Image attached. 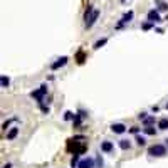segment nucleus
I'll use <instances>...</instances> for the list:
<instances>
[{"label":"nucleus","mask_w":168,"mask_h":168,"mask_svg":"<svg viewBox=\"0 0 168 168\" xmlns=\"http://www.w3.org/2000/svg\"><path fill=\"white\" fill-rule=\"evenodd\" d=\"M98 17H99V10H98V9H93V5H89V7H88V10H86V14H84L86 27H88V29H91V27L96 24Z\"/></svg>","instance_id":"nucleus-1"},{"label":"nucleus","mask_w":168,"mask_h":168,"mask_svg":"<svg viewBox=\"0 0 168 168\" xmlns=\"http://www.w3.org/2000/svg\"><path fill=\"white\" fill-rule=\"evenodd\" d=\"M76 140H77V138H74V140H69L67 141V151L83 155V153L88 150V145H86L84 141H76Z\"/></svg>","instance_id":"nucleus-2"},{"label":"nucleus","mask_w":168,"mask_h":168,"mask_svg":"<svg viewBox=\"0 0 168 168\" xmlns=\"http://www.w3.org/2000/svg\"><path fill=\"white\" fill-rule=\"evenodd\" d=\"M148 155H151V156H163V155H167V148L163 145H153V146L148 148Z\"/></svg>","instance_id":"nucleus-3"},{"label":"nucleus","mask_w":168,"mask_h":168,"mask_svg":"<svg viewBox=\"0 0 168 168\" xmlns=\"http://www.w3.org/2000/svg\"><path fill=\"white\" fill-rule=\"evenodd\" d=\"M46 94H47V86H46V84H42L37 91H32L30 93V96L34 98V99H37L39 103H42V99H44V96Z\"/></svg>","instance_id":"nucleus-4"},{"label":"nucleus","mask_w":168,"mask_h":168,"mask_svg":"<svg viewBox=\"0 0 168 168\" xmlns=\"http://www.w3.org/2000/svg\"><path fill=\"white\" fill-rule=\"evenodd\" d=\"M133 15H135V14H133V10H128V12L125 14V15L121 17V20L118 22V25H116V29H121V27H123V25H126L128 22H131Z\"/></svg>","instance_id":"nucleus-5"},{"label":"nucleus","mask_w":168,"mask_h":168,"mask_svg":"<svg viewBox=\"0 0 168 168\" xmlns=\"http://www.w3.org/2000/svg\"><path fill=\"white\" fill-rule=\"evenodd\" d=\"M66 64H67V57H66V56H62V57H59L56 62L51 64V69H52V71H57L59 67H62V66H66Z\"/></svg>","instance_id":"nucleus-6"},{"label":"nucleus","mask_w":168,"mask_h":168,"mask_svg":"<svg viewBox=\"0 0 168 168\" xmlns=\"http://www.w3.org/2000/svg\"><path fill=\"white\" fill-rule=\"evenodd\" d=\"M146 19L150 22H155V24H158V22H161V17H160V14H158V10H150L148 12V15H146Z\"/></svg>","instance_id":"nucleus-7"},{"label":"nucleus","mask_w":168,"mask_h":168,"mask_svg":"<svg viewBox=\"0 0 168 168\" xmlns=\"http://www.w3.org/2000/svg\"><path fill=\"white\" fill-rule=\"evenodd\" d=\"M111 131L116 133V135H123V133L126 131V126L121 125V123H114V125L111 126Z\"/></svg>","instance_id":"nucleus-8"},{"label":"nucleus","mask_w":168,"mask_h":168,"mask_svg":"<svg viewBox=\"0 0 168 168\" xmlns=\"http://www.w3.org/2000/svg\"><path fill=\"white\" fill-rule=\"evenodd\" d=\"M93 165H94L93 158H84V160H81V161H79L77 168H93Z\"/></svg>","instance_id":"nucleus-9"},{"label":"nucleus","mask_w":168,"mask_h":168,"mask_svg":"<svg viewBox=\"0 0 168 168\" xmlns=\"http://www.w3.org/2000/svg\"><path fill=\"white\" fill-rule=\"evenodd\" d=\"M101 150H103L104 153L113 151V143H111V141H103V143H101Z\"/></svg>","instance_id":"nucleus-10"},{"label":"nucleus","mask_w":168,"mask_h":168,"mask_svg":"<svg viewBox=\"0 0 168 168\" xmlns=\"http://www.w3.org/2000/svg\"><path fill=\"white\" fill-rule=\"evenodd\" d=\"M155 5H158V10H161V12L168 10V4L163 2V0H155Z\"/></svg>","instance_id":"nucleus-11"},{"label":"nucleus","mask_w":168,"mask_h":168,"mask_svg":"<svg viewBox=\"0 0 168 168\" xmlns=\"http://www.w3.org/2000/svg\"><path fill=\"white\" fill-rule=\"evenodd\" d=\"M17 135H19V128H12L10 131L7 133V140H14Z\"/></svg>","instance_id":"nucleus-12"},{"label":"nucleus","mask_w":168,"mask_h":168,"mask_svg":"<svg viewBox=\"0 0 168 168\" xmlns=\"http://www.w3.org/2000/svg\"><path fill=\"white\" fill-rule=\"evenodd\" d=\"M143 131H145V135H150V136H155V135H156V130L151 128V126H145Z\"/></svg>","instance_id":"nucleus-13"},{"label":"nucleus","mask_w":168,"mask_h":168,"mask_svg":"<svg viewBox=\"0 0 168 168\" xmlns=\"http://www.w3.org/2000/svg\"><path fill=\"white\" fill-rule=\"evenodd\" d=\"M83 118H86V114H84V113H79V114L74 116V126H79V125H81Z\"/></svg>","instance_id":"nucleus-14"},{"label":"nucleus","mask_w":168,"mask_h":168,"mask_svg":"<svg viewBox=\"0 0 168 168\" xmlns=\"http://www.w3.org/2000/svg\"><path fill=\"white\" fill-rule=\"evenodd\" d=\"M119 148H121V150H130V148H131V143L128 141V140H121V141H119Z\"/></svg>","instance_id":"nucleus-15"},{"label":"nucleus","mask_w":168,"mask_h":168,"mask_svg":"<svg viewBox=\"0 0 168 168\" xmlns=\"http://www.w3.org/2000/svg\"><path fill=\"white\" fill-rule=\"evenodd\" d=\"M158 128H160V130H168V119L167 118H163V119L158 121Z\"/></svg>","instance_id":"nucleus-16"},{"label":"nucleus","mask_w":168,"mask_h":168,"mask_svg":"<svg viewBox=\"0 0 168 168\" xmlns=\"http://www.w3.org/2000/svg\"><path fill=\"white\" fill-rule=\"evenodd\" d=\"M143 123H145V126H151V125H155V116H146V118L143 119Z\"/></svg>","instance_id":"nucleus-17"},{"label":"nucleus","mask_w":168,"mask_h":168,"mask_svg":"<svg viewBox=\"0 0 168 168\" xmlns=\"http://www.w3.org/2000/svg\"><path fill=\"white\" fill-rule=\"evenodd\" d=\"M0 84H2V88H9V84H10V79L7 77V76H2V77H0Z\"/></svg>","instance_id":"nucleus-18"},{"label":"nucleus","mask_w":168,"mask_h":168,"mask_svg":"<svg viewBox=\"0 0 168 168\" xmlns=\"http://www.w3.org/2000/svg\"><path fill=\"white\" fill-rule=\"evenodd\" d=\"M153 27H155V22H145V24H141V29L143 30H150V29H153Z\"/></svg>","instance_id":"nucleus-19"},{"label":"nucleus","mask_w":168,"mask_h":168,"mask_svg":"<svg viewBox=\"0 0 168 168\" xmlns=\"http://www.w3.org/2000/svg\"><path fill=\"white\" fill-rule=\"evenodd\" d=\"M74 116L76 114H74L72 111H66V113H64V119L66 121H74Z\"/></svg>","instance_id":"nucleus-20"},{"label":"nucleus","mask_w":168,"mask_h":168,"mask_svg":"<svg viewBox=\"0 0 168 168\" xmlns=\"http://www.w3.org/2000/svg\"><path fill=\"white\" fill-rule=\"evenodd\" d=\"M79 165V153H74V156H72V160H71V167H77Z\"/></svg>","instance_id":"nucleus-21"},{"label":"nucleus","mask_w":168,"mask_h":168,"mask_svg":"<svg viewBox=\"0 0 168 168\" xmlns=\"http://www.w3.org/2000/svg\"><path fill=\"white\" fill-rule=\"evenodd\" d=\"M106 42H108V39H101V41H98V42L94 44V49H101V47L106 44Z\"/></svg>","instance_id":"nucleus-22"},{"label":"nucleus","mask_w":168,"mask_h":168,"mask_svg":"<svg viewBox=\"0 0 168 168\" xmlns=\"http://www.w3.org/2000/svg\"><path fill=\"white\" fill-rule=\"evenodd\" d=\"M136 145L138 146H145V145H146V140L143 136H136Z\"/></svg>","instance_id":"nucleus-23"},{"label":"nucleus","mask_w":168,"mask_h":168,"mask_svg":"<svg viewBox=\"0 0 168 168\" xmlns=\"http://www.w3.org/2000/svg\"><path fill=\"white\" fill-rule=\"evenodd\" d=\"M84 57H86V56H84V51H79V52H77V62L83 64L84 62Z\"/></svg>","instance_id":"nucleus-24"},{"label":"nucleus","mask_w":168,"mask_h":168,"mask_svg":"<svg viewBox=\"0 0 168 168\" xmlns=\"http://www.w3.org/2000/svg\"><path fill=\"white\" fill-rule=\"evenodd\" d=\"M41 109H42V113H46V114H49V106H44L41 103Z\"/></svg>","instance_id":"nucleus-25"},{"label":"nucleus","mask_w":168,"mask_h":168,"mask_svg":"<svg viewBox=\"0 0 168 168\" xmlns=\"http://www.w3.org/2000/svg\"><path fill=\"white\" fill-rule=\"evenodd\" d=\"M130 131H131V133H133V135H136V133H138V131H140V130H138V128H130Z\"/></svg>","instance_id":"nucleus-26"},{"label":"nucleus","mask_w":168,"mask_h":168,"mask_svg":"<svg viewBox=\"0 0 168 168\" xmlns=\"http://www.w3.org/2000/svg\"><path fill=\"white\" fill-rule=\"evenodd\" d=\"M138 118H140V119H145V118H146V113H141V114H138Z\"/></svg>","instance_id":"nucleus-27"},{"label":"nucleus","mask_w":168,"mask_h":168,"mask_svg":"<svg viewBox=\"0 0 168 168\" xmlns=\"http://www.w3.org/2000/svg\"><path fill=\"white\" fill-rule=\"evenodd\" d=\"M2 168H12V165H10V163H7V165H4Z\"/></svg>","instance_id":"nucleus-28"},{"label":"nucleus","mask_w":168,"mask_h":168,"mask_svg":"<svg viewBox=\"0 0 168 168\" xmlns=\"http://www.w3.org/2000/svg\"><path fill=\"white\" fill-rule=\"evenodd\" d=\"M121 2H123V4H125V2H126V0H121Z\"/></svg>","instance_id":"nucleus-29"},{"label":"nucleus","mask_w":168,"mask_h":168,"mask_svg":"<svg viewBox=\"0 0 168 168\" xmlns=\"http://www.w3.org/2000/svg\"><path fill=\"white\" fill-rule=\"evenodd\" d=\"M167 109H168V103H167Z\"/></svg>","instance_id":"nucleus-30"}]
</instances>
